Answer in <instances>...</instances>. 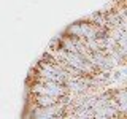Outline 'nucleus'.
<instances>
[{
    "label": "nucleus",
    "mask_w": 127,
    "mask_h": 119,
    "mask_svg": "<svg viewBox=\"0 0 127 119\" xmlns=\"http://www.w3.org/2000/svg\"><path fill=\"white\" fill-rule=\"evenodd\" d=\"M65 33L73 35V37H76L79 40H91V38H98L100 35L106 33V29L87 21L84 18V19H79V21L70 24L65 29Z\"/></svg>",
    "instance_id": "obj_1"
},
{
    "label": "nucleus",
    "mask_w": 127,
    "mask_h": 119,
    "mask_svg": "<svg viewBox=\"0 0 127 119\" xmlns=\"http://www.w3.org/2000/svg\"><path fill=\"white\" fill-rule=\"evenodd\" d=\"M113 98L118 105L119 113L122 114V118H126L127 116V89H126V86L113 87Z\"/></svg>",
    "instance_id": "obj_2"
}]
</instances>
